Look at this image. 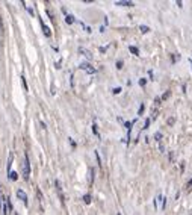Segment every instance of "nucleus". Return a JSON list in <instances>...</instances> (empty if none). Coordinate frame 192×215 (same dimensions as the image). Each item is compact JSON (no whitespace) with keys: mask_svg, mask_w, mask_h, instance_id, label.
<instances>
[{"mask_svg":"<svg viewBox=\"0 0 192 215\" xmlns=\"http://www.w3.org/2000/svg\"><path fill=\"white\" fill-rule=\"evenodd\" d=\"M30 176V162H29V156L24 154V162H23V177L26 180H29Z\"/></svg>","mask_w":192,"mask_h":215,"instance_id":"1","label":"nucleus"},{"mask_svg":"<svg viewBox=\"0 0 192 215\" xmlns=\"http://www.w3.org/2000/svg\"><path fill=\"white\" fill-rule=\"evenodd\" d=\"M79 67H80L82 70H85L86 73H89V74H94V73H95V68H94V67H92L91 64H88V62H82Z\"/></svg>","mask_w":192,"mask_h":215,"instance_id":"2","label":"nucleus"},{"mask_svg":"<svg viewBox=\"0 0 192 215\" xmlns=\"http://www.w3.org/2000/svg\"><path fill=\"white\" fill-rule=\"evenodd\" d=\"M17 197H18V198H21V201H23V203H24L26 206L29 205V201H27V196H26V192H24L23 190H18V191H17Z\"/></svg>","mask_w":192,"mask_h":215,"instance_id":"3","label":"nucleus"},{"mask_svg":"<svg viewBox=\"0 0 192 215\" xmlns=\"http://www.w3.org/2000/svg\"><path fill=\"white\" fill-rule=\"evenodd\" d=\"M55 185H56V191H58V194H59V198H61V201L64 203V194H62V190H61V183H59V180H56Z\"/></svg>","mask_w":192,"mask_h":215,"instance_id":"4","label":"nucleus"},{"mask_svg":"<svg viewBox=\"0 0 192 215\" xmlns=\"http://www.w3.org/2000/svg\"><path fill=\"white\" fill-rule=\"evenodd\" d=\"M5 200H6V197L3 196L2 190H0V211H2V212H3V209H5Z\"/></svg>","mask_w":192,"mask_h":215,"instance_id":"5","label":"nucleus"},{"mask_svg":"<svg viewBox=\"0 0 192 215\" xmlns=\"http://www.w3.org/2000/svg\"><path fill=\"white\" fill-rule=\"evenodd\" d=\"M79 53H80V55H83V56H86L88 59H92V55H91V53H89L88 50L82 49V47H80V49H79Z\"/></svg>","mask_w":192,"mask_h":215,"instance_id":"6","label":"nucleus"},{"mask_svg":"<svg viewBox=\"0 0 192 215\" xmlns=\"http://www.w3.org/2000/svg\"><path fill=\"white\" fill-rule=\"evenodd\" d=\"M41 24H43V32H44V35L47 37V38H50V35H51V32H50V29L47 28V26H45L43 21H41Z\"/></svg>","mask_w":192,"mask_h":215,"instance_id":"7","label":"nucleus"},{"mask_svg":"<svg viewBox=\"0 0 192 215\" xmlns=\"http://www.w3.org/2000/svg\"><path fill=\"white\" fill-rule=\"evenodd\" d=\"M115 5H118V6H133L135 3L133 2H125L124 0V2H115Z\"/></svg>","mask_w":192,"mask_h":215,"instance_id":"8","label":"nucleus"},{"mask_svg":"<svg viewBox=\"0 0 192 215\" xmlns=\"http://www.w3.org/2000/svg\"><path fill=\"white\" fill-rule=\"evenodd\" d=\"M12 159H14V153H11L9 154V161H8V174H11V165H12Z\"/></svg>","mask_w":192,"mask_h":215,"instance_id":"9","label":"nucleus"},{"mask_svg":"<svg viewBox=\"0 0 192 215\" xmlns=\"http://www.w3.org/2000/svg\"><path fill=\"white\" fill-rule=\"evenodd\" d=\"M65 21H67L68 24H73L74 23V18H73V15H65Z\"/></svg>","mask_w":192,"mask_h":215,"instance_id":"10","label":"nucleus"},{"mask_svg":"<svg viewBox=\"0 0 192 215\" xmlns=\"http://www.w3.org/2000/svg\"><path fill=\"white\" fill-rule=\"evenodd\" d=\"M129 50L133 53V55H139V50H138L136 47H133V45H130V47H129Z\"/></svg>","mask_w":192,"mask_h":215,"instance_id":"11","label":"nucleus"},{"mask_svg":"<svg viewBox=\"0 0 192 215\" xmlns=\"http://www.w3.org/2000/svg\"><path fill=\"white\" fill-rule=\"evenodd\" d=\"M9 177H11L12 180H17V179H18V176H17V173H15V171H11V174H9Z\"/></svg>","mask_w":192,"mask_h":215,"instance_id":"12","label":"nucleus"},{"mask_svg":"<svg viewBox=\"0 0 192 215\" xmlns=\"http://www.w3.org/2000/svg\"><path fill=\"white\" fill-rule=\"evenodd\" d=\"M83 200H85V203H86V205H89V203H91V197L88 196V194H86V196L83 197Z\"/></svg>","mask_w":192,"mask_h":215,"instance_id":"13","label":"nucleus"},{"mask_svg":"<svg viewBox=\"0 0 192 215\" xmlns=\"http://www.w3.org/2000/svg\"><path fill=\"white\" fill-rule=\"evenodd\" d=\"M139 29H141V32H142V33H145V32H148V30H150V29L147 28V26H141Z\"/></svg>","mask_w":192,"mask_h":215,"instance_id":"14","label":"nucleus"},{"mask_svg":"<svg viewBox=\"0 0 192 215\" xmlns=\"http://www.w3.org/2000/svg\"><path fill=\"white\" fill-rule=\"evenodd\" d=\"M154 138H156L157 141H160V138H162V135H160V133H156V135H154Z\"/></svg>","mask_w":192,"mask_h":215,"instance_id":"15","label":"nucleus"},{"mask_svg":"<svg viewBox=\"0 0 192 215\" xmlns=\"http://www.w3.org/2000/svg\"><path fill=\"white\" fill-rule=\"evenodd\" d=\"M61 62H62V61H58V62L55 64V67H56V68H61Z\"/></svg>","mask_w":192,"mask_h":215,"instance_id":"16","label":"nucleus"},{"mask_svg":"<svg viewBox=\"0 0 192 215\" xmlns=\"http://www.w3.org/2000/svg\"><path fill=\"white\" fill-rule=\"evenodd\" d=\"M121 67H123V62L118 61V62H117V68H121Z\"/></svg>","mask_w":192,"mask_h":215,"instance_id":"17","label":"nucleus"},{"mask_svg":"<svg viewBox=\"0 0 192 215\" xmlns=\"http://www.w3.org/2000/svg\"><path fill=\"white\" fill-rule=\"evenodd\" d=\"M139 85H142V86L145 85V79H141V80H139Z\"/></svg>","mask_w":192,"mask_h":215,"instance_id":"18","label":"nucleus"},{"mask_svg":"<svg viewBox=\"0 0 192 215\" xmlns=\"http://www.w3.org/2000/svg\"><path fill=\"white\" fill-rule=\"evenodd\" d=\"M120 91H121V88H115V90H114V92H115V94H118Z\"/></svg>","mask_w":192,"mask_h":215,"instance_id":"19","label":"nucleus"},{"mask_svg":"<svg viewBox=\"0 0 192 215\" xmlns=\"http://www.w3.org/2000/svg\"><path fill=\"white\" fill-rule=\"evenodd\" d=\"M188 186H192V179L189 180V183H188Z\"/></svg>","mask_w":192,"mask_h":215,"instance_id":"20","label":"nucleus"},{"mask_svg":"<svg viewBox=\"0 0 192 215\" xmlns=\"http://www.w3.org/2000/svg\"><path fill=\"white\" fill-rule=\"evenodd\" d=\"M189 62H191V65H192V59H189Z\"/></svg>","mask_w":192,"mask_h":215,"instance_id":"21","label":"nucleus"}]
</instances>
